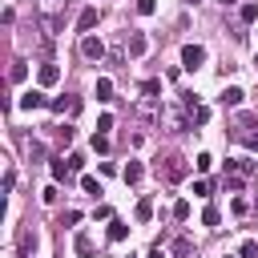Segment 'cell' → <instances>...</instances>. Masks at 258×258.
Returning a JSON list of instances; mask_svg holds the SVG:
<instances>
[{
	"mask_svg": "<svg viewBox=\"0 0 258 258\" xmlns=\"http://www.w3.org/2000/svg\"><path fill=\"white\" fill-rule=\"evenodd\" d=\"M133 218H137V222H149V218H153V198H141L137 210H133Z\"/></svg>",
	"mask_w": 258,
	"mask_h": 258,
	"instance_id": "cell-13",
	"label": "cell"
},
{
	"mask_svg": "<svg viewBox=\"0 0 258 258\" xmlns=\"http://www.w3.org/2000/svg\"><path fill=\"white\" fill-rule=\"evenodd\" d=\"M226 173H234V177H246V173H254V161H246V157H234V161H226Z\"/></svg>",
	"mask_w": 258,
	"mask_h": 258,
	"instance_id": "cell-9",
	"label": "cell"
},
{
	"mask_svg": "<svg viewBox=\"0 0 258 258\" xmlns=\"http://www.w3.org/2000/svg\"><path fill=\"white\" fill-rule=\"evenodd\" d=\"M238 254H242V258H258V242H254V238H246V242L238 246Z\"/></svg>",
	"mask_w": 258,
	"mask_h": 258,
	"instance_id": "cell-22",
	"label": "cell"
},
{
	"mask_svg": "<svg viewBox=\"0 0 258 258\" xmlns=\"http://www.w3.org/2000/svg\"><path fill=\"white\" fill-rule=\"evenodd\" d=\"M48 109H52V113H64V109H69V113H77V109H81V101H69V97H52V105H48Z\"/></svg>",
	"mask_w": 258,
	"mask_h": 258,
	"instance_id": "cell-12",
	"label": "cell"
},
{
	"mask_svg": "<svg viewBox=\"0 0 258 258\" xmlns=\"http://www.w3.org/2000/svg\"><path fill=\"white\" fill-rule=\"evenodd\" d=\"M238 16H242V24H254V20H258V4H242Z\"/></svg>",
	"mask_w": 258,
	"mask_h": 258,
	"instance_id": "cell-21",
	"label": "cell"
},
{
	"mask_svg": "<svg viewBox=\"0 0 258 258\" xmlns=\"http://www.w3.org/2000/svg\"><path fill=\"white\" fill-rule=\"evenodd\" d=\"M129 258H133V254H129Z\"/></svg>",
	"mask_w": 258,
	"mask_h": 258,
	"instance_id": "cell-38",
	"label": "cell"
},
{
	"mask_svg": "<svg viewBox=\"0 0 258 258\" xmlns=\"http://www.w3.org/2000/svg\"><path fill=\"white\" fill-rule=\"evenodd\" d=\"M81 165H85V157H81V153H69V169H73V173H81Z\"/></svg>",
	"mask_w": 258,
	"mask_h": 258,
	"instance_id": "cell-32",
	"label": "cell"
},
{
	"mask_svg": "<svg viewBox=\"0 0 258 258\" xmlns=\"http://www.w3.org/2000/svg\"><path fill=\"white\" fill-rule=\"evenodd\" d=\"M145 48H149L145 32H129V40H125V52H129V56H145Z\"/></svg>",
	"mask_w": 258,
	"mask_h": 258,
	"instance_id": "cell-6",
	"label": "cell"
},
{
	"mask_svg": "<svg viewBox=\"0 0 258 258\" xmlns=\"http://www.w3.org/2000/svg\"><path fill=\"white\" fill-rule=\"evenodd\" d=\"M185 4H198V0H185Z\"/></svg>",
	"mask_w": 258,
	"mask_h": 258,
	"instance_id": "cell-37",
	"label": "cell"
},
{
	"mask_svg": "<svg viewBox=\"0 0 258 258\" xmlns=\"http://www.w3.org/2000/svg\"><path fill=\"white\" fill-rule=\"evenodd\" d=\"M157 12V0H137V16H153Z\"/></svg>",
	"mask_w": 258,
	"mask_h": 258,
	"instance_id": "cell-24",
	"label": "cell"
},
{
	"mask_svg": "<svg viewBox=\"0 0 258 258\" xmlns=\"http://www.w3.org/2000/svg\"><path fill=\"white\" fill-rule=\"evenodd\" d=\"M210 121V109L206 105H194V125H206Z\"/></svg>",
	"mask_w": 258,
	"mask_h": 258,
	"instance_id": "cell-25",
	"label": "cell"
},
{
	"mask_svg": "<svg viewBox=\"0 0 258 258\" xmlns=\"http://www.w3.org/2000/svg\"><path fill=\"white\" fill-rule=\"evenodd\" d=\"M109 238H113V242H125V238H129V222L113 218V222H109Z\"/></svg>",
	"mask_w": 258,
	"mask_h": 258,
	"instance_id": "cell-11",
	"label": "cell"
},
{
	"mask_svg": "<svg viewBox=\"0 0 258 258\" xmlns=\"http://www.w3.org/2000/svg\"><path fill=\"white\" fill-rule=\"evenodd\" d=\"M202 64H206V48H202V44H185V48H181V69L194 73V69H202Z\"/></svg>",
	"mask_w": 258,
	"mask_h": 258,
	"instance_id": "cell-2",
	"label": "cell"
},
{
	"mask_svg": "<svg viewBox=\"0 0 258 258\" xmlns=\"http://www.w3.org/2000/svg\"><path fill=\"white\" fill-rule=\"evenodd\" d=\"M121 177H125V185H137V181L145 177V165H141V161H129V165L121 169Z\"/></svg>",
	"mask_w": 258,
	"mask_h": 258,
	"instance_id": "cell-10",
	"label": "cell"
},
{
	"mask_svg": "<svg viewBox=\"0 0 258 258\" xmlns=\"http://www.w3.org/2000/svg\"><path fill=\"white\" fill-rule=\"evenodd\" d=\"M194 194H198V198H210V181L198 177V181H194Z\"/></svg>",
	"mask_w": 258,
	"mask_h": 258,
	"instance_id": "cell-29",
	"label": "cell"
},
{
	"mask_svg": "<svg viewBox=\"0 0 258 258\" xmlns=\"http://www.w3.org/2000/svg\"><path fill=\"white\" fill-rule=\"evenodd\" d=\"M81 189H85V194H93V198H97V194H101V185H97V177H89V173H85V177H81Z\"/></svg>",
	"mask_w": 258,
	"mask_h": 258,
	"instance_id": "cell-23",
	"label": "cell"
},
{
	"mask_svg": "<svg viewBox=\"0 0 258 258\" xmlns=\"http://www.w3.org/2000/svg\"><path fill=\"white\" fill-rule=\"evenodd\" d=\"M77 222H81L77 210H64V214H60V226H77Z\"/></svg>",
	"mask_w": 258,
	"mask_h": 258,
	"instance_id": "cell-31",
	"label": "cell"
},
{
	"mask_svg": "<svg viewBox=\"0 0 258 258\" xmlns=\"http://www.w3.org/2000/svg\"><path fill=\"white\" fill-rule=\"evenodd\" d=\"M173 250H177V258H185V254H189V238H177V246H173Z\"/></svg>",
	"mask_w": 258,
	"mask_h": 258,
	"instance_id": "cell-34",
	"label": "cell"
},
{
	"mask_svg": "<svg viewBox=\"0 0 258 258\" xmlns=\"http://www.w3.org/2000/svg\"><path fill=\"white\" fill-rule=\"evenodd\" d=\"M24 77H28V64H24V60H12V69H8V81H12V85H20Z\"/></svg>",
	"mask_w": 258,
	"mask_h": 258,
	"instance_id": "cell-14",
	"label": "cell"
},
{
	"mask_svg": "<svg viewBox=\"0 0 258 258\" xmlns=\"http://www.w3.org/2000/svg\"><path fill=\"white\" fill-rule=\"evenodd\" d=\"M149 258H165V250H161V246H153V250H149Z\"/></svg>",
	"mask_w": 258,
	"mask_h": 258,
	"instance_id": "cell-35",
	"label": "cell"
},
{
	"mask_svg": "<svg viewBox=\"0 0 258 258\" xmlns=\"http://www.w3.org/2000/svg\"><path fill=\"white\" fill-rule=\"evenodd\" d=\"M97 20H101V16H97V8H85V12L77 16V32H85V36H89V28H97Z\"/></svg>",
	"mask_w": 258,
	"mask_h": 258,
	"instance_id": "cell-7",
	"label": "cell"
},
{
	"mask_svg": "<svg viewBox=\"0 0 258 258\" xmlns=\"http://www.w3.org/2000/svg\"><path fill=\"white\" fill-rule=\"evenodd\" d=\"M73 246H77V254H81V258H89V254H93V238H89V234H77V238H73Z\"/></svg>",
	"mask_w": 258,
	"mask_h": 258,
	"instance_id": "cell-16",
	"label": "cell"
},
{
	"mask_svg": "<svg viewBox=\"0 0 258 258\" xmlns=\"http://www.w3.org/2000/svg\"><path fill=\"white\" fill-rule=\"evenodd\" d=\"M16 105H20L24 113H36V109H44V105H52V101H48L40 89H28V93H20V101H16Z\"/></svg>",
	"mask_w": 258,
	"mask_h": 258,
	"instance_id": "cell-4",
	"label": "cell"
},
{
	"mask_svg": "<svg viewBox=\"0 0 258 258\" xmlns=\"http://www.w3.org/2000/svg\"><path fill=\"white\" fill-rule=\"evenodd\" d=\"M93 149H97V153H109V137H105V133H93Z\"/></svg>",
	"mask_w": 258,
	"mask_h": 258,
	"instance_id": "cell-26",
	"label": "cell"
},
{
	"mask_svg": "<svg viewBox=\"0 0 258 258\" xmlns=\"http://www.w3.org/2000/svg\"><path fill=\"white\" fill-rule=\"evenodd\" d=\"M157 177H165V181H185V177H189V161L177 157V153H173V157H161V161H157Z\"/></svg>",
	"mask_w": 258,
	"mask_h": 258,
	"instance_id": "cell-1",
	"label": "cell"
},
{
	"mask_svg": "<svg viewBox=\"0 0 258 258\" xmlns=\"http://www.w3.org/2000/svg\"><path fill=\"white\" fill-rule=\"evenodd\" d=\"M194 165H198V169H202V173H206V169H210V165H214V157H210V153H198V161H194Z\"/></svg>",
	"mask_w": 258,
	"mask_h": 258,
	"instance_id": "cell-33",
	"label": "cell"
},
{
	"mask_svg": "<svg viewBox=\"0 0 258 258\" xmlns=\"http://www.w3.org/2000/svg\"><path fill=\"white\" fill-rule=\"evenodd\" d=\"M141 93H145V97L153 101V97L161 93V81H157V77H149V81H141Z\"/></svg>",
	"mask_w": 258,
	"mask_h": 258,
	"instance_id": "cell-19",
	"label": "cell"
},
{
	"mask_svg": "<svg viewBox=\"0 0 258 258\" xmlns=\"http://www.w3.org/2000/svg\"><path fill=\"white\" fill-rule=\"evenodd\" d=\"M81 56H85V60H101V56H105V40L93 36V32L81 36Z\"/></svg>",
	"mask_w": 258,
	"mask_h": 258,
	"instance_id": "cell-3",
	"label": "cell"
},
{
	"mask_svg": "<svg viewBox=\"0 0 258 258\" xmlns=\"http://www.w3.org/2000/svg\"><path fill=\"white\" fill-rule=\"evenodd\" d=\"M97 218H101V222H113V210H109V206H97V210H93V222H97Z\"/></svg>",
	"mask_w": 258,
	"mask_h": 258,
	"instance_id": "cell-30",
	"label": "cell"
},
{
	"mask_svg": "<svg viewBox=\"0 0 258 258\" xmlns=\"http://www.w3.org/2000/svg\"><path fill=\"white\" fill-rule=\"evenodd\" d=\"M36 77H40V85H44V89H52V85L60 81V69L48 60V64H40V73H36Z\"/></svg>",
	"mask_w": 258,
	"mask_h": 258,
	"instance_id": "cell-8",
	"label": "cell"
},
{
	"mask_svg": "<svg viewBox=\"0 0 258 258\" xmlns=\"http://www.w3.org/2000/svg\"><path fill=\"white\" fill-rule=\"evenodd\" d=\"M234 137H238L246 149H258V121H242V125L234 129Z\"/></svg>",
	"mask_w": 258,
	"mask_h": 258,
	"instance_id": "cell-5",
	"label": "cell"
},
{
	"mask_svg": "<svg viewBox=\"0 0 258 258\" xmlns=\"http://www.w3.org/2000/svg\"><path fill=\"white\" fill-rule=\"evenodd\" d=\"M109 97H113V81L101 77V81H97V101H109Z\"/></svg>",
	"mask_w": 258,
	"mask_h": 258,
	"instance_id": "cell-18",
	"label": "cell"
},
{
	"mask_svg": "<svg viewBox=\"0 0 258 258\" xmlns=\"http://www.w3.org/2000/svg\"><path fill=\"white\" fill-rule=\"evenodd\" d=\"M242 97H246V93H242L238 85H230V89L222 93V105H242Z\"/></svg>",
	"mask_w": 258,
	"mask_h": 258,
	"instance_id": "cell-17",
	"label": "cell"
},
{
	"mask_svg": "<svg viewBox=\"0 0 258 258\" xmlns=\"http://www.w3.org/2000/svg\"><path fill=\"white\" fill-rule=\"evenodd\" d=\"M218 222H222L218 206H206V210H202V226H218Z\"/></svg>",
	"mask_w": 258,
	"mask_h": 258,
	"instance_id": "cell-20",
	"label": "cell"
},
{
	"mask_svg": "<svg viewBox=\"0 0 258 258\" xmlns=\"http://www.w3.org/2000/svg\"><path fill=\"white\" fill-rule=\"evenodd\" d=\"M109 129H113V117H109V113H105V117H97V133H105V137H109Z\"/></svg>",
	"mask_w": 258,
	"mask_h": 258,
	"instance_id": "cell-28",
	"label": "cell"
},
{
	"mask_svg": "<svg viewBox=\"0 0 258 258\" xmlns=\"http://www.w3.org/2000/svg\"><path fill=\"white\" fill-rule=\"evenodd\" d=\"M173 218L185 222V218H189V202H173Z\"/></svg>",
	"mask_w": 258,
	"mask_h": 258,
	"instance_id": "cell-27",
	"label": "cell"
},
{
	"mask_svg": "<svg viewBox=\"0 0 258 258\" xmlns=\"http://www.w3.org/2000/svg\"><path fill=\"white\" fill-rule=\"evenodd\" d=\"M48 169H52V181H69V177H73V169H69V161H52Z\"/></svg>",
	"mask_w": 258,
	"mask_h": 258,
	"instance_id": "cell-15",
	"label": "cell"
},
{
	"mask_svg": "<svg viewBox=\"0 0 258 258\" xmlns=\"http://www.w3.org/2000/svg\"><path fill=\"white\" fill-rule=\"evenodd\" d=\"M218 4H234V0H218Z\"/></svg>",
	"mask_w": 258,
	"mask_h": 258,
	"instance_id": "cell-36",
	"label": "cell"
}]
</instances>
